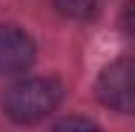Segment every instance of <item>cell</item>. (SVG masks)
Segmentation results:
<instances>
[{
	"instance_id": "cell-1",
	"label": "cell",
	"mask_w": 135,
	"mask_h": 132,
	"mask_svg": "<svg viewBox=\"0 0 135 132\" xmlns=\"http://www.w3.org/2000/svg\"><path fill=\"white\" fill-rule=\"evenodd\" d=\"M62 99V85L52 78H23L5 88L3 111L18 124H34L50 116Z\"/></svg>"
},
{
	"instance_id": "cell-2",
	"label": "cell",
	"mask_w": 135,
	"mask_h": 132,
	"mask_svg": "<svg viewBox=\"0 0 135 132\" xmlns=\"http://www.w3.org/2000/svg\"><path fill=\"white\" fill-rule=\"evenodd\" d=\"M96 93L104 106L135 116V57H119L101 70Z\"/></svg>"
},
{
	"instance_id": "cell-3",
	"label": "cell",
	"mask_w": 135,
	"mask_h": 132,
	"mask_svg": "<svg viewBox=\"0 0 135 132\" xmlns=\"http://www.w3.org/2000/svg\"><path fill=\"white\" fill-rule=\"evenodd\" d=\"M36 57L34 39L18 26H0V78L29 70Z\"/></svg>"
},
{
	"instance_id": "cell-4",
	"label": "cell",
	"mask_w": 135,
	"mask_h": 132,
	"mask_svg": "<svg viewBox=\"0 0 135 132\" xmlns=\"http://www.w3.org/2000/svg\"><path fill=\"white\" fill-rule=\"evenodd\" d=\"M99 0H55V8L65 18H88L96 11Z\"/></svg>"
},
{
	"instance_id": "cell-5",
	"label": "cell",
	"mask_w": 135,
	"mask_h": 132,
	"mask_svg": "<svg viewBox=\"0 0 135 132\" xmlns=\"http://www.w3.org/2000/svg\"><path fill=\"white\" fill-rule=\"evenodd\" d=\"M122 26H125V31L135 39V0H127V3H125V11H122Z\"/></svg>"
},
{
	"instance_id": "cell-6",
	"label": "cell",
	"mask_w": 135,
	"mask_h": 132,
	"mask_svg": "<svg viewBox=\"0 0 135 132\" xmlns=\"http://www.w3.org/2000/svg\"><path fill=\"white\" fill-rule=\"evenodd\" d=\"M62 127H83V130H88V127H96V122H91V119H78V116H68V119H62V122H57L55 124V130H62Z\"/></svg>"
}]
</instances>
